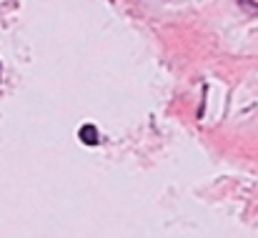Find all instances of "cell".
<instances>
[{"instance_id": "1", "label": "cell", "mask_w": 258, "mask_h": 238, "mask_svg": "<svg viewBox=\"0 0 258 238\" xmlns=\"http://www.w3.org/2000/svg\"><path fill=\"white\" fill-rule=\"evenodd\" d=\"M78 136H80V140H83L86 146H96V143H98V130H96L90 123H88V126H83Z\"/></svg>"}, {"instance_id": "2", "label": "cell", "mask_w": 258, "mask_h": 238, "mask_svg": "<svg viewBox=\"0 0 258 238\" xmlns=\"http://www.w3.org/2000/svg\"><path fill=\"white\" fill-rule=\"evenodd\" d=\"M238 6H240L248 16H258V6H256V3H250V0H238Z\"/></svg>"}, {"instance_id": "3", "label": "cell", "mask_w": 258, "mask_h": 238, "mask_svg": "<svg viewBox=\"0 0 258 238\" xmlns=\"http://www.w3.org/2000/svg\"><path fill=\"white\" fill-rule=\"evenodd\" d=\"M0 70H3V66H0Z\"/></svg>"}]
</instances>
